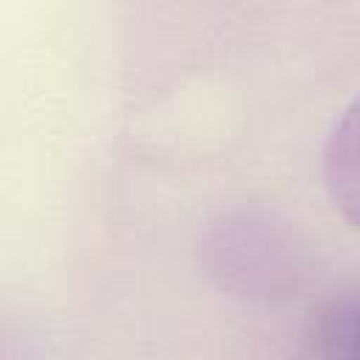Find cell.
<instances>
[{
  "instance_id": "6da1fadb",
  "label": "cell",
  "mask_w": 360,
  "mask_h": 360,
  "mask_svg": "<svg viewBox=\"0 0 360 360\" xmlns=\"http://www.w3.org/2000/svg\"><path fill=\"white\" fill-rule=\"evenodd\" d=\"M323 186L343 219L360 228V96L343 110L326 138Z\"/></svg>"
},
{
  "instance_id": "7a4b0ae2",
  "label": "cell",
  "mask_w": 360,
  "mask_h": 360,
  "mask_svg": "<svg viewBox=\"0 0 360 360\" xmlns=\"http://www.w3.org/2000/svg\"><path fill=\"white\" fill-rule=\"evenodd\" d=\"M318 346L326 360H360V301L335 304L323 312Z\"/></svg>"
}]
</instances>
